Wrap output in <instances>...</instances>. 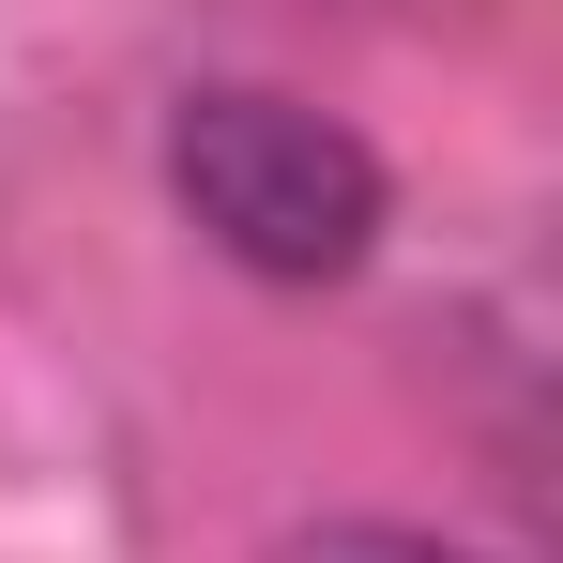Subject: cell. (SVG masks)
<instances>
[{"mask_svg":"<svg viewBox=\"0 0 563 563\" xmlns=\"http://www.w3.org/2000/svg\"><path fill=\"white\" fill-rule=\"evenodd\" d=\"M168 198H184V229L213 260H244L275 289H335L380 244V213H396L366 137L305 92H260V77L168 107Z\"/></svg>","mask_w":563,"mask_h":563,"instance_id":"6da1fadb","label":"cell"},{"mask_svg":"<svg viewBox=\"0 0 563 563\" xmlns=\"http://www.w3.org/2000/svg\"><path fill=\"white\" fill-rule=\"evenodd\" d=\"M275 563H487L457 533H411V518H320V533H289Z\"/></svg>","mask_w":563,"mask_h":563,"instance_id":"7a4b0ae2","label":"cell"}]
</instances>
